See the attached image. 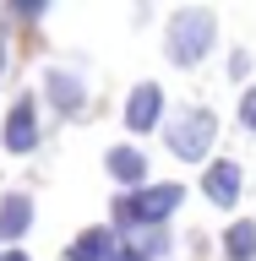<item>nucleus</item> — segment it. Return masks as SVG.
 Segmentation results:
<instances>
[{"instance_id":"nucleus-1","label":"nucleus","mask_w":256,"mask_h":261,"mask_svg":"<svg viewBox=\"0 0 256 261\" xmlns=\"http://www.w3.org/2000/svg\"><path fill=\"white\" fill-rule=\"evenodd\" d=\"M213 33H218V22H213L207 6H196V11H175V16H169V60H175V65H196L202 55H207Z\"/></svg>"},{"instance_id":"nucleus-2","label":"nucleus","mask_w":256,"mask_h":261,"mask_svg":"<svg viewBox=\"0 0 256 261\" xmlns=\"http://www.w3.org/2000/svg\"><path fill=\"white\" fill-rule=\"evenodd\" d=\"M213 136H218L213 109H185V114L175 120V130H169V152H175V158H185V163H196V158H207Z\"/></svg>"},{"instance_id":"nucleus-3","label":"nucleus","mask_w":256,"mask_h":261,"mask_svg":"<svg viewBox=\"0 0 256 261\" xmlns=\"http://www.w3.org/2000/svg\"><path fill=\"white\" fill-rule=\"evenodd\" d=\"M202 191H207V201L213 207H235L240 201V191H245V179H240V163H229V158H218L202 174Z\"/></svg>"},{"instance_id":"nucleus-4","label":"nucleus","mask_w":256,"mask_h":261,"mask_svg":"<svg viewBox=\"0 0 256 261\" xmlns=\"http://www.w3.org/2000/svg\"><path fill=\"white\" fill-rule=\"evenodd\" d=\"M158 114H164V87L158 82H142L136 93H131V103H126V130H153L158 125Z\"/></svg>"},{"instance_id":"nucleus-5","label":"nucleus","mask_w":256,"mask_h":261,"mask_svg":"<svg viewBox=\"0 0 256 261\" xmlns=\"http://www.w3.org/2000/svg\"><path fill=\"white\" fill-rule=\"evenodd\" d=\"M0 142L11 147V152H33L38 147V120H33V98H16L11 114H6V136Z\"/></svg>"},{"instance_id":"nucleus-6","label":"nucleus","mask_w":256,"mask_h":261,"mask_svg":"<svg viewBox=\"0 0 256 261\" xmlns=\"http://www.w3.org/2000/svg\"><path fill=\"white\" fill-rule=\"evenodd\" d=\"M104 169H109L120 185H142L147 179V158L136 147H109V152H104Z\"/></svg>"},{"instance_id":"nucleus-7","label":"nucleus","mask_w":256,"mask_h":261,"mask_svg":"<svg viewBox=\"0 0 256 261\" xmlns=\"http://www.w3.org/2000/svg\"><path fill=\"white\" fill-rule=\"evenodd\" d=\"M180 196H185V185H153V191H142L136 196V201H142V223H164V218L180 207Z\"/></svg>"},{"instance_id":"nucleus-8","label":"nucleus","mask_w":256,"mask_h":261,"mask_svg":"<svg viewBox=\"0 0 256 261\" xmlns=\"http://www.w3.org/2000/svg\"><path fill=\"white\" fill-rule=\"evenodd\" d=\"M28 223H33V201L28 196H6V201H0V240L28 234Z\"/></svg>"},{"instance_id":"nucleus-9","label":"nucleus","mask_w":256,"mask_h":261,"mask_svg":"<svg viewBox=\"0 0 256 261\" xmlns=\"http://www.w3.org/2000/svg\"><path fill=\"white\" fill-rule=\"evenodd\" d=\"M49 98H55V109L60 114H82V103H87V93H82V82L77 76H49Z\"/></svg>"},{"instance_id":"nucleus-10","label":"nucleus","mask_w":256,"mask_h":261,"mask_svg":"<svg viewBox=\"0 0 256 261\" xmlns=\"http://www.w3.org/2000/svg\"><path fill=\"white\" fill-rule=\"evenodd\" d=\"M109 250H114L109 234H104V228H87V234L65 250V261H109Z\"/></svg>"},{"instance_id":"nucleus-11","label":"nucleus","mask_w":256,"mask_h":261,"mask_svg":"<svg viewBox=\"0 0 256 261\" xmlns=\"http://www.w3.org/2000/svg\"><path fill=\"white\" fill-rule=\"evenodd\" d=\"M224 250H229L235 261H251V256H256V228H251V223H229Z\"/></svg>"},{"instance_id":"nucleus-12","label":"nucleus","mask_w":256,"mask_h":261,"mask_svg":"<svg viewBox=\"0 0 256 261\" xmlns=\"http://www.w3.org/2000/svg\"><path fill=\"white\" fill-rule=\"evenodd\" d=\"M114 223L136 228V223H142V201H136V196H120V201H114Z\"/></svg>"},{"instance_id":"nucleus-13","label":"nucleus","mask_w":256,"mask_h":261,"mask_svg":"<svg viewBox=\"0 0 256 261\" xmlns=\"http://www.w3.org/2000/svg\"><path fill=\"white\" fill-rule=\"evenodd\" d=\"M109 261H147V245H114Z\"/></svg>"},{"instance_id":"nucleus-14","label":"nucleus","mask_w":256,"mask_h":261,"mask_svg":"<svg viewBox=\"0 0 256 261\" xmlns=\"http://www.w3.org/2000/svg\"><path fill=\"white\" fill-rule=\"evenodd\" d=\"M240 120H245V130H256V87L240 98Z\"/></svg>"},{"instance_id":"nucleus-15","label":"nucleus","mask_w":256,"mask_h":261,"mask_svg":"<svg viewBox=\"0 0 256 261\" xmlns=\"http://www.w3.org/2000/svg\"><path fill=\"white\" fill-rule=\"evenodd\" d=\"M0 261H28V256H22V250H6V256H0Z\"/></svg>"},{"instance_id":"nucleus-16","label":"nucleus","mask_w":256,"mask_h":261,"mask_svg":"<svg viewBox=\"0 0 256 261\" xmlns=\"http://www.w3.org/2000/svg\"><path fill=\"white\" fill-rule=\"evenodd\" d=\"M0 65H6V44H0Z\"/></svg>"}]
</instances>
